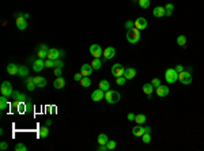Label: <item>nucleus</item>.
<instances>
[{"label": "nucleus", "instance_id": "7c9ffc66", "mask_svg": "<svg viewBox=\"0 0 204 151\" xmlns=\"http://www.w3.org/2000/svg\"><path fill=\"white\" fill-rule=\"evenodd\" d=\"M165 11H166V15H167V17H172V14H173V11H174V6L172 4V3H167V4L165 6Z\"/></svg>", "mask_w": 204, "mask_h": 151}, {"label": "nucleus", "instance_id": "2f4dec72", "mask_svg": "<svg viewBox=\"0 0 204 151\" xmlns=\"http://www.w3.org/2000/svg\"><path fill=\"white\" fill-rule=\"evenodd\" d=\"M80 85H82V87H89L91 85V79H90L89 76H83L82 80H80Z\"/></svg>", "mask_w": 204, "mask_h": 151}, {"label": "nucleus", "instance_id": "ddd939ff", "mask_svg": "<svg viewBox=\"0 0 204 151\" xmlns=\"http://www.w3.org/2000/svg\"><path fill=\"white\" fill-rule=\"evenodd\" d=\"M147 26H148V22L146 18H138L135 21V27L139 30H144V29H147Z\"/></svg>", "mask_w": 204, "mask_h": 151}, {"label": "nucleus", "instance_id": "de8ad7c7", "mask_svg": "<svg viewBox=\"0 0 204 151\" xmlns=\"http://www.w3.org/2000/svg\"><path fill=\"white\" fill-rule=\"evenodd\" d=\"M7 148H8V143H7V142H1V143H0V150H1V151L7 150Z\"/></svg>", "mask_w": 204, "mask_h": 151}, {"label": "nucleus", "instance_id": "393cba45", "mask_svg": "<svg viewBox=\"0 0 204 151\" xmlns=\"http://www.w3.org/2000/svg\"><path fill=\"white\" fill-rule=\"evenodd\" d=\"M26 87H27V90H30V91H33V90L37 87L36 83H34V79L30 78V76H27L26 78Z\"/></svg>", "mask_w": 204, "mask_h": 151}, {"label": "nucleus", "instance_id": "5fc2aeb1", "mask_svg": "<svg viewBox=\"0 0 204 151\" xmlns=\"http://www.w3.org/2000/svg\"><path fill=\"white\" fill-rule=\"evenodd\" d=\"M45 124H46V125H48V127H49V125L52 124V120H46V123H45Z\"/></svg>", "mask_w": 204, "mask_h": 151}, {"label": "nucleus", "instance_id": "37998d69", "mask_svg": "<svg viewBox=\"0 0 204 151\" xmlns=\"http://www.w3.org/2000/svg\"><path fill=\"white\" fill-rule=\"evenodd\" d=\"M151 85H152L156 89V87H159V86H161V80L158 79V78H154V79L151 80Z\"/></svg>", "mask_w": 204, "mask_h": 151}, {"label": "nucleus", "instance_id": "09e8293b", "mask_svg": "<svg viewBox=\"0 0 204 151\" xmlns=\"http://www.w3.org/2000/svg\"><path fill=\"white\" fill-rule=\"evenodd\" d=\"M98 151H108V146L106 144H99V146L97 147Z\"/></svg>", "mask_w": 204, "mask_h": 151}, {"label": "nucleus", "instance_id": "2eb2a0df", "mask_svg": "<svg viewBox=\"0 0 204 151\" xmlns=\"http://www.w3.org/2000/svg\"><path fill=\"white\" fill-rule=\"evenodd\" d=\"M123 76H125V79H128V80L133 79V78L136 76V70H135L133 67H128V68H125L124 75Z\"/></svg>", "mask_w": 204, "mask_h": 151}, {"label": "nucleus", "instance_id": "6e6552de", "mask_svg": "<svg viewBox=\"0 0 204 151\" xmlns=\"http://www.w3.org/2000/svg\"><path fill=\"white\" fill-rule=\"evenodd\" d=\"M91 99H93L94 102H99L101 99H105V91L101 89L94 90L93 93H91Z\"/></svg>", "mask_w": 204, "mask_h": 151}, {"label": "nucleus", "instance_id": "3c124183", "mask_svg": "<svg viewBox=\"0 0 204 151\" xmlns=\"http://www.w3.org/2000/svg\"><path fill=\"white\" fill-rule=\"evenodd\" d=\"M135 117H136V114H133V113H128V116H127L128 121H135Z\"/></svg>", "mask_w": 204, "mask_h": 151}, {"label": "nucleus", "instance_id": "9d476101", "mask_svg": "<svg viewBox=\"0 0 204 151\" xmlns=\"http://www.w3.org/2000/svg\"><path fill=\"white\" fill-rule=\"evenodd\" d=\"M45 68V61L44 59H37V60H34L33 61V71L34 72H41L42 70Z\"/></svg>", "mask_w": 204, "mask_h": 151}, {"label": "nucleus", "instance_id": "4d7b16f0", "mask_svg": "<svg viewBox=\"0 0 204 151\" xmlns=\"http://www.w3.org/2000/svg\"><path fill=\"white\" fill-rule=\"evenodd\" d=\"M132 1H139V0H132Z\"/></svg>", "mask_w": 204, "mask_h": 151}, {"label": "nucleus", "instance_id": "bb28decb", "mask_svg": "<svg viewBox=\"0 0 204 151\" xmlns=\"http://www.w3.org/2000/svg\"><path fill=\"white\" fill-rule=\"evenodd\" d=\"M19 76H22V78H27L29 76V70H27L26 66H19V72H18Z\"/></svg>", "mask_w": 204, "mask_h": 151}, {"label": "nucleus", "instance_id": "473e14b6", "mask_svg": "<svg viewBox=\"0 0 204 151\" xmlns=\"http://www.w3.org/2000/svg\"><path fill=\"white\" fill-rule=\"evenodd\" d=\"M48 135H49L48 125H45V127H41V129H40V138H46Z\"/></svg>", "mask_w": 204, "mask_h": 151}, {"label": "nucleus", "instance_id": "9b49d317", "mask_svg": "<svg viewBox=\"0 0 204 151\" xmlns=\"http://www.w3.org/2000/svg\"><path fill=\"white\" fill-rule=\"evenodd\" d=\"M12 98L15 103H23L27 101V95L23 93H19V91H14L12 93Z\"/></svg>", "mask_w": 204, "mask_h": 151}, {"label": "nucleus", "instance_id": "6ab92c4d", "mask_svg": "<svg viewBox=\"0 0 204 151\" xmlns=\"http://www.w3.org/2000/svg\"><path fill=\"white\" fill-rule=\"evenodd\" d=\"M154 91V86L151 85V83H146V85H143V93L147 95V98L150 99L151 98V94Z\"/></svg>", "mask_w": 204, "mask_h": 151}, {"label": "nucleus", "instance_id": "cd10ccee", "mask_svg": "<svg viewBox=\"0 0 204 151\" xmlns=\"http://www.w3.org/2000/svg\"><path fill=\"white\" fill-rule=\"evenodd\" d=\"M98 144H106L108 142H109V139H108L106 136V133H99L98 135Z\"/></svg>", "mask_w": 204, "mask_h": 151}, {"label": "nucleus", "instance_id": "f03ea898", "mask_svg": "<svg viewBox=\"0 0 204 151\" xmlns=\"http://www.w3.org/2000/svg\"><path fill=\"white\" fill-rule=\"evenodd\" d=\"M127 41L129 44H138L140 41V30L139 29H131L127 31Z\"/></svg>", "mask_w": 204, "mask_h": 151}, {"label": "nucleus", "instance_id": "4c0bfd02", "mask_svg": "<svg viewBox=\"0 0 204 151\" xmlns=\"http://www.w3.org/2000/svg\"><path fill=\"white\" fill-rule=\"evenodd\" d=\"M37 56L40 59H48V50H38Z\"/></svg>", "mask_w": 204, "mask_h": 151}, {"label": "nucleus", "instance_id": "7ed1b4c3", "mask_svg": "<svg viewBox=\"0 0 204 151\" xmlns=\"http://www.w3.org/2000/svg\"><path fill=\"white\" fill-rule=\"evenodd\" d=\"M165 79L167 83H176L178 80V72L176 71V68H167L165 71Z\"/></svg>", "mask_w": 204, "mask_h": 151}, {"label": "nucleus", "instance_id": "e433bc0d", "mask_svg": "<svg viewBox=\"0 0 204 151\" xmlns=\"http://www.w3.org/2000/svg\"><path fill=\"white\" fill-rule=\"evenodd\" d=\"M125 29L127 30H131V29H135V21H127L125 22Z\"/></svg>", "mask_w": 204, "mask_h": 151}, {"label": "nucleus", "instance_id": "a18cd8bd", "mask_svg": "<svg viewBox=\"0 0 204 151\" xmlns=\"http://www.w3.org/2000/svg\"><path fill=\"white\" fill-rule=\"evenodd\" d=\"M31 112H33V103L26 101V113H31Z\"/></svg>", "mask_w": 204, "mask_h": 151}, {"label": "nucleus", "instance_id": "4468645a", "mask_svg": "<svg viewBox=\"0 0 204 151\" xmlns=\"http://www.w3.org/2000/svg\"><path fill=\"white\" fill-rule=\"evenodd\" d=\"M93 66L91 64H83L82 66V68H80V74L83 76H90L91 74H93Z\"/></svg>", "mask_w": 204, "mask_h": 151}, {"label": "nucleus", "instance_id": "49530a36", "mask_svg": "<svg viewBox=\"0 0 204 151\" xmlns=\"http://www.w3.org/2000/svg\"><path fill=\"white\" fill-rule=\"evenodd\" d=\"M37 50H49V48L46 44H40L37 46Z\"/></svg>", "mask_w": 204, "mask_h": 151}, {"label": "nucleus", "instance_id": "603ef678", "mask_svg": "<svg viewBox=\"0 0 204 151\" xmlns=\"http://www.w3.org/2000/svg\"><path fill=\"white\" fill-rule=\"evenodd\" d=\"M174 68H176V71H177L178 74L184 71V66H181V64H178V66H176V67H174Z\"/></svg>", "mask_w": 204, "mask_h": 151}, {"label": "nucleus", "instance_id": "58836bf2", "mask_svg": "<svg viewBox=\"0 0 204 151\" xmlns=\"http://www.w3.org/2000/svg\"><path fill=\"white\" fill-rule=\"evenodd\" d=\"M45 67H46V68H54V60L46 59V60H45Z\"/></svg>", "mask_w": 204, "mask_h": 151}, {"label": "nucleus", "instance_id": "20e7f679", "mask_svg": "<svg viewBox=\"0 0 204 151\" xmlns=\"http://www.w3.org/2000/svg\"><path fill=\"white\" fill-rule=\"evenodd\" d=\"M178 80L181 82L182 85H191L192 83V74H191V68L189 70H184L182 72L178 74Z\"/></svg>", "mask_w": 204, "mask_h": 151}, {"label": "nucleus", "instance_id": "aec40b11", "mask_svg": "<svg viewBox=\"0 0 204 151\" xmlns=\"http://www.w3.org/2000/svg\"><path fill=\"white\" fill-rule=\"evenodd\" d=\"M152 15L155 17V18H162L166 15V11H165V7H155L154 11H152Z\"/></svg>", "mask_w": 204, "mask_h": 151}, {"label": "nucleus", "instance_id": "6e6d98bb", "mask_svg": "<svg viewBox=\"0 0 204 151\" xmlns=\"http://www.w3.org/2000/svg\"><path fill=\"white\" fill-rule=\"evenodd\" d=\"M60 54H61V57H64V56H65V52H64V50H60Z\"/></svg>", "mask_w": 204, "mask_h": 151}, {"label": "nucleus", "instance_id": "a211bd4d", "mask_svg": "<svg viewBox=\"0 0 204 151\" xmlns=\"http://www.w3.org/2000/svg\"><path fill=\"white\" fill-rule=\"evenodd\" d=\"M64 86H65V79L61 78V76H57L53 82V87L54 89H57V90H60V89H63Z\"/></svg>", "mask_w": 204, "mask_h": 151}, {"label": "nucleus", "instance_id": "f704fd0d", "mask_svg": "<svg viewBox=\"0 0 204 151\" xmlns=\"http://www.w3.org/2000/svg\"><path fill=\"white\" fill-rule=\"evenodd\" d=\"M139 6H140L143 10L148 8V7H150V0H139Z\"/></svg>", "mask_w": 204, "mask_h": 151}, {"label": "nucleus", "instance_id": "c85d7f7f", "mask_svg": "<svg viewBox=\"0 0 204 151\" xmlns=\"http://www.w3.org/2000/svg\"><path fill=\"white\" fill-rule=\"evenodd\" d=\"M135 121L138 123V124H140V125H143L144 123L147 121V117H146V114H136V117H135Z\"/></svg>", "mask_w": 204, "mask_h": 151}, {"label": "nucleus", "instance_id": "39448f33", "mask_svg": "<svg viewBox=\"0 0 204 151\" xmlns=\"http://www.w3.org/2000/svg\"><path fill=\"white\" fill-rule=\"evenodd\" d=\"M144 133H151V128H150V127H142L140 124H138L136 127H133V128H132V135H133V136L142 138Z\"/></svg>", "mask_w": 204, "mask_h": 151}, {"label": "nucleus", "instance_id": "79ce46f5", "mask_svg": "<svg viewBox=\"0 0 204 151\" xmlns=\"http://www.w3.org/2000/svg\"><path fill=\"white\" fill-rule=\"evenodd\" d=\"M142 140H143V143H150L151 142V135L150 133H144L142 136Z\"/></svg>", "mask_w": 204, "mask_h": 151}, {"label": "nucleus", "instance_id": "dca6fc26", "mask_svg": "<svg viewBox=\"0 0 204 151\" xmlns=\"http://www.w3.org/2000/svg\"><path fill=\"white\" fill-rule=\"evenodd\" d=\"M59 57H61V54H60V50L56 48H52L48 50V59L50 60H57Z\"/></svg>", "mask_w": 204, "mask_h": 151}, {"label": "nucleus", "instance_id": "0eeeda50", "mask_svg": "<svg viewBox=\"0 0 204 151\" xmlns=\"http://www.w3.org/2000/svg\"><path fill=\"white\" fill-rule=\"evenodd\" d=\"M110 71H112V75L117 78V76H123V75H124L125 68H124V66H121V64L117 63V64H113V66H112Z\"/></svg>", "mask_w": 204, "mask_h": 151}, {"label": "nucleus", "instance_id": "c9c22d12", "mask_svg": "<svg viewBox=\"0 0 204 151\" xmlns=\"http://www.w3.org/2000/svg\"><path fill=\"white\" fill-rule=\"evenodd\" d=\"M125 76H117V78H116V83H117V85L119 86H124L125 85Z\"/></svg>", "mask_w": 204, "mask_h": 151}, {"label": "nucleus", "instance_id": "b1692460", "mask_svg": "<svg viewBox=\"0 0 204 151\" xmlns=\"http://www.w3.org/2000/svg\"><path fill=\"white\" fill-rule=\"evenodd\" d=\"M7 98L8 97H6V95H1V98H0V110L1 112H4L8 106V99Z\"/></svg>", "mask_w": 204, "mask_h": 151}, {"label": "nucleus", "instance_id": "864d4df0", "mask_svg": "<svg viewBox=\"0 0 204 151\" xmlns=\"http://www.w3.org/2000/svg\"><path fill=\"white\" fill-rule=\"evenodd\" d=\"M82 78H83V75H82L80 72H79V74H76V75L74 76V79H75L76 82H80V80H82Z\"/></svg>", "mask_w": 204, "mask_h": 151}, {"label": "nucleus", "instance_id": "c03bdc74", "mask_svg": "<svg viewBox=\"0 0 204 151\" xmlns=\"http://www.w3.org/2000/svg\"><path fill=\"white\" fill-rule=\"evenodd\" d=\"M56 67H57V68H63V67H64V63L57 59V60H54V68H56Z\"/></svg>", "mask_w": 204, "mask_h": 151}, {"label": "nucleus", "instance_id": "72a5a7b5", "mask_svg": "<svg viewBox=\"0 0 204 151\" xmlns=\"http://www.w3.org/2000/svg\"><path fill=\"white\" fill-rule=\"evenodd\" d=\"M177 44L180 45V46H185V44H186V37H185V36H178V37H177Z\"/></svg>", "mask_w": 204, "mask_h": 151}, {"label": "nucleus", "instance_id": "423d86ee", "mask_svg": "<svg viewBox=\"0 0 204 151\" xmlns=\"http://www.w3.org/2000/svg\"><path fill=\"white\" fill-rule=\"evenodd\" d=\"M0 93H1V95H6V97H11L14 93L12 90V85L10 83V82H3L1 83V86H0Z\"/></svg>", "mask_w": 204, "mask_h": 151}, {"label": "nucleus", "instance_id": "f257e3e1", "mask_svg": "<svg viewBox=\"0 0 204 151\" xmlns=\"http://www.w3.org/2000/svg\"><path fill=\"white\" fill-rule=\"evenodd\" d=\"M120 93L119 91H116V90H108V91H105V99H106L108 103H110V105H113V103H117L119 101H120Z\"/></svg>", "mask_w": 204, "mask_h": 151}, {"label": "nucleus", "instance_id": "4be33fe9", "mask_svg": "<svg viewBox=\"0 0 204 151\" xmlns=\"http://www.w3.org/2000/svg\"><path fill=\"white\" fill-rule=\"evenodd\" d=\"M33 79H34V83H36L37 87H45L46 86V79L44 76H34Z\"/></svg>", "mask_w": 204, "mask_h": 151}, {"label": "nucleus", "instance_id": "c756f323", "mask_svg": "<svg viewBox=\"0 0 204 151\" xmlns=\"http://www.w3.org/2000/svg\"><path fill=\"white\" fill-rule=\"evenodd\" d=\"M91 66H93L94 70H99L102 67V61H101V59L99 57H94V60L91 61Z\"/></svg>", "mask_w": 204, "mask_h": 151}, {"label": "nucleus", "instance_id": "f3484780", "mask_svg": "<svg viewBox=\"0 0 204 151\" xmlns=\"http://www.w3.org/2000/svg\"><path fill=\"white\" fill-rule=\"evenodd\" d=\"M7 72H8L10 75H18L19 72V66H17V64H14V63H10L8 66H7Z\"/></svg>", "mask_w": 204, "mask_h": 151}, {"label": "nucleus", "instance_id": "a19ab883", "mask_svg": "<svg viewBox=\"0 0 204 151\" xmlns=\"http://www.w3.org/2000/svg\"><path fill=\"white\" fill-rule=\"evenodd\" d=\"M15 150L17 151H27V147L23 144V143H18L17 146H15Z\"/></svg>", "mask_w": 204, "mask_h": 151}, {"label": "nucleus", "instance_id": "412c9836", "mask_svg": "<svg viewBox=\"0 0 204 151\" xmlns=\"http://www.w3.org/2000/svg\"><path fill=\"white\" fill-rule=\"evenodd\" d=\"M169 87L167 86H162L161 85L159 87H156V94L159 95V97H166V95H169Z\"/></svg>", "mask_w": 204, "mask_h": 151}, {"label": "nucleus", "instance_id": "ea45409f", "mask_svg": "<svg viewBox=\"0 0 204 151\" xmlns=\"http://www.w3.org/2000/svg\"><path fill=\"white\" fill-rule=\"evenodd\" d=\"M108 146V150H114L116 146H117V142H114V140H109V142L106 143Z\"/></svg>", "mask_w": 204, "mask_h": 151}, {"label": "nucleus", "instance_id": "8fccbe9b", "mask_svg": "<svg viewBox=\"0 0 204 151\" xmlns=\"http://www.w3.org/2000/svg\"><path fill=\"white\" fill-rule=\"evenodd\" d=\"M61 74H63V68H54V75L56 76H61Z\"/></svg>", "mask_w": 204, "mask_h": 151}, {"label": "nucleus", "instance_id": "5701e85b", "mask_svg": "<svg viewBox=\"0 0 204 151\" xmlns=\"http://www.w3.org/2000/svg\"><path fill=\"white\" fill-rule=\"evenodd\" d=\"M17 27H18L19 30H25L27 27V21L25 18H17V22H15Z\"/></svg>", "mask_w": 204, "mask_h": 151}, {"label": "nucleus", "instance_id": "a878e982", "mask_svg": "<svg viewBox=\"0 0 204 151\" xmlns=\"http://www.w3.org/2000/svg\"><path fill=\"white\" fill-rule=\"evenodd\" d=\"M98 89H101V90H103V91H108V90L110 89V85H109V82L108 80H101L99 83H98Z\"/></svg>", "mask_w": 204, "mask_h": 151}, {"label": "nucleus", "instance_id": "f8f14e48", "mask_svg": "<svg viewBox=\"0 0 204 151\" xmlns=\"http://www.w3.org/2000/svg\"><path fill=\"white\" fill-rule=\"evenodd\" d=\"M102 56H103L105 60H110V59H113L116 56V49L113 48V46H108V48L103 50Z\"/></svg>", "mask_w": 204, "mask_h": 151}, {"label": "nucleus", "instance_id": "1a4fd4ad", "mask_svg": "<svg viewBox=\"0 0 204 151\" xmlns=\"http://www.w3.org/2000/svg\"><path fill=\"white\" fill-rule=\"evenodd\" d=\"M90 53L93 54L94 57H101L102 53H103V50H102L101 45L99 44H93L90 46Z\"/></svg>", "mask_w": 204, "mask_h": 151}]
</instances>
